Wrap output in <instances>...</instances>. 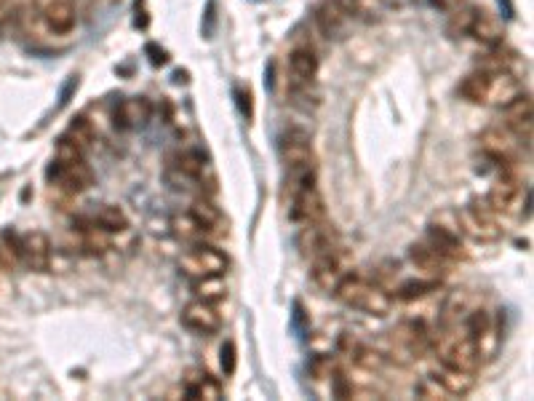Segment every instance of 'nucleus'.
<instances>
[{"label": "nucleus", "mask_w": 534, "mask_h": 401, "mask_svg": "<svg viewBox=\"0 0 534 401\" xmlns=\"http://www.w3.org/2000/svg\"><path fill=\"white\" fill-rule=\"evenodd\" d=\"M435 289H438V279H430V276L403 281V284L398 287V300H403V302L423 300V297H427V294H433Z\"/></svg>", "instance_id": "30"}, {"label": "nucleus", "mask_w": 534, "mask_h": 401, "mask_svg": "<svg viewBox=\"0 0 534 401\" xmlns=\"http://www.w3.org/2000/svg\"><path fill=\"white\" fill-rule=\"evenodd\" d=\"M414 393H417V399H425V401H449V399H452V396H449V390H446L444 385L433 378V375H425L423 380H417Z\"/></svg>", "instance_id": "33"}, {"label": "nucleus", "mask_w": 534, "mask_h": 401, "mask_svg": "<svg viewBox=\"0 0 534 401\" xmlns=\"http://www.w3.org/2000/svg\"><path fill=\"white\" fill-rule=\"evenodd\" d=\"M147 56H150V65H156V67H163L168 62V54L160 48L158 43H147Z\"/></svg>", "instance_id": "39"}, {"label": "nucleus", "mask_w": 534, "mask_h": 401, "mask_svg": "<svg viewBox=\"0 0 534 401\" xmlns=\"http://www.w3.org/2000/svg\"><path fill=\"white\" fill-rule=\"evenodd\" d=\"M350 11L345 9L342 0H321L318 9H315V24L326 38L332 41H339L345 38L347 30H350Z\"/></svg>", "instance_id": "13"}, {"label": "nucleus", "mask_w": 534, "mask_h": 401, "mask_svg": "<svg viewBox=\"0 0 534 401\" xmlns=\"http://www.w3.org/2000/svg\"><path fill=\"white\" fill-rule=\"evenodd\" d=\"M502 126L508 129V132L518 139V142H526V147H529V142H532V126H534V105H532V97L529 94H518L516 100L511 102V105H505L502 107Z\"/></svg>", "instance_id": "9"}, {"label": "nucleus", "mask_w": 534, "mask_h": 401, "mask_svg": "<svg viewBox=\"0 0 534 401\" xmlns=\"http://www.w3.org/2000/svg\"><path fill=\"white\" fill-rule=\"evenodd\" d=\"M22 260L33 273H48L51 270V238L43 230L22 235Z\"/></svg>", "instance_id": "16"}, {"label": "nucleus", "mask_w": 534, "mask_h": 401, "mask_svg": "<svg viewBox=\"0 0 534 401\" xmlns=\"http://www.w3.org/2000/svg\"><path fill=\"white\" fill-rule=\"evenodd\" d=\"M280 161L286 169H310L315 166V153L310 145V134L305 129H289L278 142Z\"/></svg>", "instance_id": "10"}, {"label": "nucleus", "mask_w": 534, "mask_h": 401, "mask_svg": "<svg viewBox=\"0 0 534 401\" xmlns=\"http://www.w3.org/2000/svg\"><path fill=\"white\" fill-rule=\"evenodd\" d=\"M289 73H291V78H289L291 94L310 89L312 78H315V73H318V56H315V51H312L310 46H300V48L291 51Z\"/></svg>", "instance_id": "15"}, {"label": "nucleus", "mask_w": 534, "mask_h": 401, "mask_svg": "<svg viewBox=\"0 0 534 401\" xmlns=\"http://www.w3.org/2000/svg\"><path fill=\"white\" fill-rule=\"evenodd\" d=\"M174 169L179 171L182 179H190V182H203L206 171H209V164H206V156L198 153V150H185L174 158Z\"/></svg>", "instance_id": "26"}, {"label": "nucleus", "mask_w": 534, "mask_h": 401, "mask_svg": "<svg viewBox=\"0 0 534 401\" xmlns=\"http://www.w3.org/2000/svg\"><path fill=\"white\" fill-rule=\"evenodd\" d=\"M473 14H476V6H457V9H452L449 11V24H446V30H449V35H467V27H470V22H473Z\"/></svg>", "instance_id": "35"}, {"label": "nucleus", "mask_w": 534, "mask_h": 401, "mask_svg": "<svg viewBox=\"0 0 534 401\" xmlns=\"http://www.w3.org/2000/svg\"><path fill=\"white\" fill-rule=\"evenodd\" d=\"M433 6H438L441 11H452L457 6H462V0H433Z\"/></svg>", "instance_id": "41"}, {"label": "nucleus", "mask_w": 534, "mask_h": 401, "mask_svg": "<svg viewBox=\"0 0 534 401\" xmlns=\"http://www.w3.org/2000/svg\"><path fill=\"white\" fill-rule=\"evenodd\" d=\"M297 244H300L302 255L307 257V260H312V257H318L321 252H329L334 246H339V235L334 230V225L326 223V217H321V220H312V223H302Z\"/></svg>", "instance_id": "8"}, {"label": "nucleus", "mask_w": 534, "mask_h": 401, "mask_svg": "<svg viewBox=\"0 0 534 401\" xmlns=\"http://www.w3.org/2000/svg\"><path fill=\"white\" fill-rule=\"evenodd\" d=\"M80 158H86V150H80L72 139L62 137L56 145V161H80Z\"/></svg>", "instance_id": "37"}, {"label": "nucleus", "mask_w": 534, "mask_h": 401, "mask_svg": "<svg viewBox=\"0 0 534 401\" xmlns=\"http://www.w3.org/2000/svg\"><path fill=\"white\" fill-rule=\"evenodd\" d=\"M457 223L462 235H470L473 241H481V244H494L502 238L500 217L486 198H473L467 206H462L457 212Z\"/></svg>", "instance_id": "4"}, {"label": "nucleus", "mask_w": 534, "mask_h": 401, "mask_svg": "<svg viewBox=\"0 0 534 401\" xmlns=\"http://www.w3.org/2000/svg\"><path fill=\"white\" fill-rule=\"evenodd\" d=\"M481 153L489 158L497 171H516V164L521 161V142L513 137L505 126H489L479 137Z\"/></svg>", "instance_id": "5"}, {"label": "nucleus", "mask_w": 534, "mask_h": 401, "mask_svg": "<svg viewBox=\"0 0 534 401\" xmlns=\"http://www.w3.org/2000/svg\"><path fill=\"white\" fill-rule=\"evenodd\" d=\"M511 67V59L497 51V48H489V54H484L476 59V70L479 73H486V75H497V73H508Z\"/></svg>", "instance_id": "34"}, {"label": "nucleus", "mask_w": 534, "mask_h": 401, "mask_svg": "<svg viewBox=\"0 0 534 401\" xmlns=\"http://www.w3.org/2000/svg\"><path fill=\"white\" fill-rule=\"evenodd\" d=\"M192 292H195V300L217 305L227 297V284H224V276H203V279L192 281Z\"/></svg>", "instance_id": "29"}, {"label": "nucleus", "mask_w": 534, "mask_h": 401, "mask_svg": "<svg viewBox=\"0 0 534 401\" xmlns=\"http://www.w3.org/2000/svg\"><path fill=\"white\" fill-rule=\"evenodd\" d=\"M48 179L56 190H62L67 196H78L83 190L94 185V171L86 164V158L80 161H54L48 169Z\"/></svg>", "instance_id": "7"}, {"label": "nucleus", "mask_w": 534, "mask_h": 401, "mask_svg": "<svg viewBox=\"0 0 534 401\" xmlns=\"http://www.w3.org/2000/svg\"><path fill=\"white\" fill-rule=\"evenodd\" d=\"M467 35H473L479 43H484L486 48H500L502 38H505V30L497 16H491L489 11L484 9H476L473 14V22L467 27Z\"/></svg>", "instance_id": "22"}, {"label": "nucleus", "mask_w": 534, "mask_h": 401, "mask_svg": "<svg viewBox=\"0 0 534 401\" xmlns=\"http://www.w3.org/2000/svg\"><path fill=\"white\" fill-rule=\"evenodd\" d=\"M190 214H192L198 223L206 225V228H212V230L222 223V214H219V209H217L209 198H195V200H192V203H190Z\"/></svg>", "instance_id": "32"}, {"label": "nucleus", "mask_w": 534, "mask_h": 401, "mask_svg": "<svg viewBox=\"0 0 534 401\" xmlns=\"http://www.w3.org/2000/svg\"><path fill=\"white\" fill-rule=\"evenodd\" d=\"M425 244H430L435 252L449 257L452 262L465 260V246H462V230L459 228L441 225L433 220V223L427 225V230H425Z\"/></svg>", "instance_id": "14"}, {"label": "nucleus", "mask_w": 534, "mask_h": 401, "mask_svg": "<svg viewBox=\"0 0 534 401\" xmlns=\"http://www.w3.org/2000/svg\"><path fill=\"white\" fill-rule=\"evenodd\" d=\"M182 326H187L195 334H217L222 329V313L217 311L214 302L192 300L182 308Z\"/></svg>", "instance_id": "12"}, {"label": "nucleus", "mask_w": 534, "mask_h": 401, "mask_svg": "<svg viewBox=\"0 0 534 401\" xmlns=\"http://www.w3.org/2000/svg\"><path fill=\"white\" fill-rule=\"evenodd\" d=\"M182 393L187 396L190 401H219L224 396L222 383L217 378H212L209 372H200V369H192L185 380V388Z\"/></svg>", "instance_id": "21"}, {"label": "nucleus", "mask_w": 534, "mask_h": 401, "mask_svg": "<svg viewBox=\"0 0 534 401\" xmlns=\"http://www.w3.org/2000/svg\"><path fill=\"white\" fill-rule=\"evenodd\" d=\"M91 223L97 225V228H102L104 233H121V230H126L129 228V217H126V212H123L121 206H112V203H104V206H99L97 212L89 217Z\"/></svg>", "instance_id": "27"}, {"label": "nucleus", "mask_w": 534, "mask_h": 401, "mask_svg": "<svg viewBox=\"0 0 534 401\" xmlns=\"http://www.w3.org/2000/svg\"><path fill=\"white\" fill-rule=\"evenodd\" d=\"M334 297L347 308L364 311L369 316H379V319L388 316L393 308V297L388 294V289L382 284L369 281L361 273H345L342 281L334 287Z\"/></svg>", "instance_id": "1"}, {"label": "nucleus", "mask_w": 534, "mask_h": 401, "mask_svg": "<svg viewBox=\"0 0 534 401\" xmlns=\"http://www.w3.org/2000/svg\"><path fill=\"white\" fill-rule=\"evenodd\" d=\"M289 217L300 225L326 217L323 198H321V193H318V188H307V190H302V193H297L294 198H289Z\"/></svg>", "instance_id": "20"}, {"label": "nucleus", "mask_w": 534, "mask_h": 401, "mask_svg": "<svg viewBox=\"0 0 534 401\" xmlns=\"http://www.w3.org/2000/svg\"><path fill=\"white\" fill-rule=\"evenodd\" d=\"M235 97H238V107H241V112H244L246 118H251V112H254V107H251V94H249V89H238L235 91Z\"/></svg>", "instance_id": "40"}, {"label": "nucleus", "mask_w": 534, "mask_h": 401, "mask_svg": "<svg viewBox=\"0 0 534 401\" xmlns=\"http://www.w3.org/2000/svg\"><path fill=\"white\" fill-rule=\"evenodd\" d=\"M521 94V83L513 78L511 73H497V75H489V91H486V105H494V107H505L511 105L516 97Z\"/></svg>", "instance_id": "24"}, {"label": "nucleus", "mask_w": 534, "mask_h": 401, "mask_svg": "<svg viewBox=\"0 0 534 401\" xmlns=\"http://www.w3.org/2000/svg\"><path fill=\"white\" fill-rule=\"evenodd\" d=\"M65 137H67V139H72L80 150H89L91 142L97 139V129L91 126V121L86 118V115H78L75 121L70 123V129H67Z\"/></svg>", "instance_id": "31"}, {"label": "nucleus", "mask_w": 534, "mask_h": 401, "mask_svg": "<svg viewBox=\"0 0 534 401\" xmlns=\"http://www.w3.org/2000/svg\"><path fill=\"white\" fill-rule=\"evenodd\" d=\"M0 3H3V0H0Z\"/></svg>", "instance_id": "42"}, {"label": "nucleus", "mask_w": 534, "mask_h": 401, "mask_svg": "<svg viewBox=\"0 0 534 401\" xmlns=\"http://www.w3.org/2000/svg\"><path fill=\"white\" fill-rule=\"evenodd\" d=\"M219 364H222L224 378H230L235 372V367H238V348H235L233 340H227L222 346V351H219Z\"/></svg>", "instance_id": "38"}, {"label": "nucleus", "mask_w": 534, "mask_h": 401, "mask_svg": "<svg viewBox=\"0 0 534 401\" xmlns=\"http://www.w3.org/2000/svg\"><path fill=\"white\" fill-rule=\"evenodd\" d=\"M179 270L192 281L203 279V276H224L227 257L212 244H192L190 252L179 257Z\"/></svg>", "instance_id": "6"}, {"label": "nucleus", "mask_w": 534, "mask_h": 401, "mask_svg": "<svg viewBox=\"0 0 534 401\" xmlns=\"http://www.w3.org/2000/svg\"><path fill=\"white\" fill-rule=\"evenodd\" d=\"M43 22L54 35H70L78 24V11L72 0H48L43 9Z\"/></svg>", "instance_id": "19"}, {"label": "nucleus", "mask_w": 534, "mask_h": 401, "mask_svg": "<svg viewBox=\"0 0 534 401\" xmlns=\"http://www.w3.org/2000/svg\"><path fill=\"white\" fill-rule=\"evenodd\" d=\"M310 265H312L310 267L312 284L323 292H334V287L342 281V276L350 273V270H345V260H342L339 246H334L329 252H321L318 257H312Z\"/></svg>", "instance_id": "11"}, {"label": "nucleus", "mask_w": 534, "mask_h": 401, "mask_svg": "<svg viewBox=\"0 0 534 401\" xmlns=\"http://www.w3.org/2000/svg\"><path fill=\"white\" fill-rule=\"evenodd\" d=\"M486 200L497 212V217L500 214L502 217H529L532 193H529V188H523L516 171H500V177L494 179Z\"/></svg>", "instance_id": "3"}, {"label": "nucleus", "mask_w": 534, "mask_h": 401, "mask_svg": "<svg viewBox=\"0 0 534 401\" xmlns=\"http://www.w3.org/2000/svg\"><path fill=\"white\" fill-rule=\"evenodd\" d=\"M446 390L452 399H459V396H467L470 390L476 388V372H465V369L449 367V364H438V367L430 372Z\"/></svg>", "instance_id": "23"}, {"label": "nucleus", "mask_w": 534, "mask_h": 401, "mask_svg": "<svg viewBox=\"0 0 534 401\" xmlns=\"http://www.w3.org/2000/svg\"><path fill=\"white\" fill-rule=\"evenodd\" d=\"M433 348L441 364H449V367L476 372L484 364L476 343L459 326H441V334H433Z\"/></svg>", "instance_id": "2"}, {"label": "nucleus", "mask_w": 534, "mask_h": 401, "mask_svg": "<svg viewBox=\"0 0 534 401\" xmlns=\"http://www.w3.org/2000/svg\"><path fill=\"white\" fill-rule=\"evenodd\" d=\"M153 118V105L147 97H129L123 100L115 112H112V121H115V129L121 132H131V129H142L147 126Z\"/></svg>", "instance_id": "17"}, {"label": "nucleus", "mask_w": 534, "mask_h": 401, "mask_svg": "<svg viewBox=\"0 0 534 401\" xmlns=\"http://www.w3.org/2000/svg\"><path fill=\"white\" fill-rule=\"evenodd\" d=\"M345 9L350 11V16H358V19H366V22H374L382 11V0H342Z\"/></svg>", "instance_id": "36"}, {"label": "nucleus", "mask_w": 534, "mask_h": 401, "mask_svg": "<svg viewBox=\"0 0 534 401\" xmlns=\"http://www.w3.org/2000/svg\"><path fill=\"white\" fill-rule=\"evenodd\" d=\"M486 91H489V75L486 73H470L459 80V97L473 105H486Z\"/></svg>", "instance_id": "28"}, {"label": "nucleus", "mask_w": 534, "mask_h": 401, "mask_svg": "<svg viewBox=\"0 0 534 401\" xmlns=\"http://www.w3.org/2000/svg\"><path fill=\"white\" fill-rule=\"evenodd\" d=\"M409 260H412L414 265H417V270H423L425 276H430V279H438V281H441V276H444L449 267L454 265V262H452L449 257H444L441 252H435L433 246L425 244V241L409 246Z\"/></svg>", "instance_id": "18"}, {"label": "nucleus", "mask_w": 534, "mask_h": 401, "mask_svg": "<svg viewBox=\"0 0 534 401\" xmlns=\"http://www.w3.org/2000/svg\"><path fill=\"white\" fill-rule=\"evenodd\" d=\"M171 233L177 235L179 241L203 244V241L212 235V228H206V225L198 223L190 212H185V214H174V217H171Z\"/></svg>", "instance_id": "25"}]
</instances>
